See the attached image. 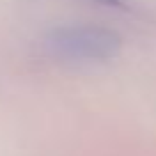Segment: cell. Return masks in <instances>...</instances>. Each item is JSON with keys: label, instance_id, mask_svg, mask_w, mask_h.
Segmentation results:
<instances>
[{"label": "cell", "instance_id": "1", "mask_svg": "<svg viewBox=\"0 0 156 156\" xmlns=\"http://www.w3.org/2000/svg\"><path fill=\"white\" fill-rule=\"evenodd\" d=\"M44 46L53 58L69 62H106L119 55L122 37L99 25H64L46 34Z\"/></svg>", "mask_w": 156, "mask_h": 156}, {"label": "cell", "instance_id": "2", "mask_svg": "<svg viewBox=\"0 0 156 156\" xmlns=\"http://www.w3.org/2000/svg\"><path fill=\"white\" fill-rule=\"evenodd\" d=\"M106 7H129V0H97Z\"/></svg>", "mask_w": 156, "mask_h": 156}]
</instances>
